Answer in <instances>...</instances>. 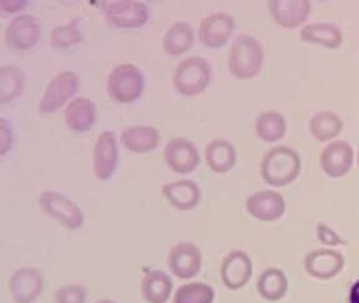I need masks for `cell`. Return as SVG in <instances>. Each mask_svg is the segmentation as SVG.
Instances as JSON below:
<instances>
[{
    "mask_svg": "<svg viewBox=\"0 0 359 303\" xmlns=\"http://www.w3.org/2000/svg\"><path fill=\"white\" fill-rule=\"evenodd\" d=\"M301 168V157L296 150L288 146H275L262 157L261 176L269 186L285 187L297 180Z\"/></svg>",
    "mask_w": 359,
    "mask_h": 303,
    "instance_id": "6da1fadb",
    "label": "cell"
},
{
    "mask_svg": "<svg viewBox=\"0 0 359 303\" xmlns=\"http://www.w3.org/2000/svg\"><path fill=\"white\" fill-rule=\"evenodd\" d=\"M264 62V46L256 38L241 34L233 40L229 54V72L233 78H256L262 70Z\"/></svg>",
    "mask_w": 359,
    "mask_h": 303,
    "instance_id": "7a4b0ae2",
    "label": "cell"
},
{
    "mask_svg": "<svg viewBox=\"0 0 359 303\" xmlns=\"http://www.w3.org/2000/svg\"><path fill=\"white\" fill-rule=\"evenodd\" d=\"M212 79V67L202 56L186 58L175 69L172 84L176 93L185 97L200 95Z\"/></svg>",
    "mask_w": 359,
    "mask_h": 303,
    "instance_id": "3957f363",
    "label": "cell"
},
{
    "mask_svg": "<svg viewBox=\"0 0 359 303\" xmlns=\"http://www.w3.org/2000/svg\"><path fill=\"white\" fill-rule=\"evenodd\" d=\"M145 90V78L139 67L123 62L114 67L107 79V93L118 104H133Z\"/></svg>",
    "mask_w": 359,
    "mask_h": 303,
    "instance_id": "277c9868",
    "label": "cell"
},
{
    "mask_svg": "<svg viewBox=\"0 0 359 303\" xmlns=\"http://www.w3.org/2000/svg\"><path fill=\"white\" fill-rule=\"evenodd\" d=\"M38 205L45 215L57 221L67 230H79L84 226V211L62 192L43 191L38 197Z\"/></svg>",
    "mask_w": 359,
    "mask_h": 303,
    "instance_id": "5b68a950",
    "label": "cell"
},
{
    "mask_svg": "<svg viewBox=\"0 0 359 303\" xmlns=\"http://www.w3.org/2000/svg\"><path fill=\"white\" fill-rule=\"evenodd\" d=\"M99 6L105 20L115 28H142L150 19L147 6L136 0H101Z\"/></svg>",
    "mask_w": 359,
    "mask_h": 303,
    "instance_id": "8992f818",
    "label": "cell"
},
{
    "mask_svg": "<svg viewBox=\"0 0 359 303\" xmlns=\"http://www.w3.org/2000/svg\"><path fill=\"white\" fill-rule=\"evenodd\" d=\"M79 86L80 80L76 73L65 70L56 74L46 86L43 97L40 99L38 112L49 115L60 110L64 105L69 104V101H72L78 93Z\"/></svg>",
    "mask_w": 359,
    "mask_h": 303,
    "instance_id": "52a82bcc",
    "label": "cell"
},
{
    "mask_svg": "<svg viewBox=\"0 0 359 303\" xmlns=\"http://www.w3.org/2000/svg\"><path fill=\"white\" fill-rule=\"evenodd\" d=\"M8 290L14 303H34L44 290V274L36 267H22L11 276Z\"/></svg>",
    "mask_w": 359,
    "mask_h": 303,
    "instance_id": "ba28073f",
    "label": "cell"
},
{
    "mask_svg": "<svg viewBox=\"0 0 359 303\" xmlns=\"http://www.w3.org/2000/svg\"><path fill=\"white\" fill-rule=\"evenodd\" d=\"M41 24L38 18L22 14L14 18L6 29V43L18 51H28L39 43Z\"/></svg>",
    "mask_w": 359,
    "mask_h": 303,
    "instance_id": "9c48e42d",
    "label": "cell"
},
{
    "mask_svg": "<svg viewBox=\"0 0 359 303\" xmlns=\"http://www.w3.org/2000/svg\"><path fill=\"white\" fill-rule=\"evenodd\" d=\"M168 267L177 278H194L202 269L201 250L194 242L182 241L176 243L168 251Z\"/></svg>",
    "mask_w": 359,
    "mask_h": 303,
    "instance_id": "30bf717a",
    "label": "cell"
},
{
    "mask_svg": "<svg viewBox=\"0 0 359 303\" xmlns=\"http://www.w3.org/2000/svg\"><path fill=\"white\" fill-rule=\"evenodd\" d=\"M163 159L168 168L180 175L194 173L201 161L197 146L185 137H175L163 149Z\"/></svg>",
    "mask_w": 359,
    "mask_h": 303,
    "instance_id": "8fae6325",
    "label": "cell"
},
{
    "mask_svg": "<svg viewBox=\"0 0 359 303\" xmlns=\"http://www.w3.org/2000/svg\"><path fill=\"white\" fill-rule=\"evenodd\" d=\"M235 28V19L231 14L213 13L200 22L198 39L208 49H219L229 43Z\"/></svg>",
    "mask_w": 359,
    "mask_h": 303,
    "instance_id": "7c38bea8",
    "label": "cell"
},
{
    "mask_svg": "<svg viewBox=\"0 0 359 303\" xmlns=\"http://www.w3.org/2000/svg\"><path fill=\"white\" fill-rule=\"evenodd\" d=\"M118 163V137L114 131H102L94 146V176L99 181H109L115 175Z\"/></svg>",
    "mask_w": 359,
    "mask_h": 303,
    "instance_id": "4fadbf2b",
    "label": "cell"
},
{
    "mask_svg": "<svg viewBox=\"0 0 359 303\" xmlns=\"http://www.w3.org/2000/svg\"><path fill=\"white\" fill-rule=\"evenodd\" d=\"M353 163V147L347 141H332L320 152V168L331 179L344 177L351 171Z\"/></svg>",
    "mask_w": 359,
    "mask_h": 303,
    "instance_id": "5bb4252c",
    "label": "cell"
},
{
    "mask_svg": "<svg viewBox=\"0 0 359 303\" xmlns=\"http://www.w3.org/2000/svg\"><path fill=\"white\" fill-rule=\"evenodd\" d=\"M253 274L252 261L245 251L233 250L227 253L221 264V280L224 287L237 291L246 286Z\"/></svg>",
    "mask_w": 359,
    "mask_h": 303,
    "instance_id": "9a60e30c",
    "label": "cell"
},
{
    "mask_svg": "<svg viewBox=\"0 0 359 303\" xmlns=\"http://www.w3.org/2000/svg\"><path fill=\"white\" fill-rule=\"evenodd\" d=\"M286 201L280 192L257 191L246 200L247 213L262 222H275L286 213Z\"/></svg>",
    "mask_w": 359,
    "mask_h": 303,
    "instance_id": "2e32d148",
    "label": "cell"
},
{
    "mask_svg": "<svg viewBox=\"0 0 359 303\" xmlns=\"http://www.w3.org/2000/svg\"><path fill=\"white\" fill-rule=\"evenodd\" d=\"M346 260L343 255L331 248H318L307 253L303 266L311 277L317 280H331L344 269Z\"/></svg>",
    "mask_w": 359,
    "mask_h": 303,
    "instance_id": "e0dca14e",
    "label": "cell"
},
{
    "mask_svg": "<svg viewBox=\"0 0 359 303\" xmlns=\"http://www.w3.org/2000/svg\"><path fill=\"white\" fill-rule=\"evenodd\" d=\"M269 15L285 29H296L307 22L311 13L309 0H269Z\"/></svg>",
    "mask_w": 359,
    "mask_h": 303,
    "instance_id": "ac0fdd59",
    "label": "cell"
},
{
    "mask_svg": "<svg viewBox=\"0 0 359 303\" xmlns=\"http://www.w3.org/2000/svg\"><path fill=\"white\" fill-rule=\"evenodd\" d=\"M96 120L97 107L89 97H75L65 107L64 123L67 129L75 134L88 133L95 126Z\"/></svg>",
    "mask_w": 359,
    "mask_h": 303,
    "instance_id": "d6986e66",
    "label": "cell"
},
{
    "mask_svg": "<svg viewBox=\"0 0 359 303\" xmlns=\"http://www.w3.org/2000/svg\"><path fill=\"white\" fill-rule=\"evenodd\" d=\"M166 201L180 211H190L196 208L201 200V190L192 180H176L166 182L161 187Z\"/></svg>",
    "mask_w": 359,
    "mask_h": 303,
    "instance_id": "ffe728a7",
    "label": "cell"
},
{
    "mask_svg": "<svg viewBox=\"0 0 359 303\" xmlns=\"http://www.w3.org/2000/svg\"><path fill=\"white\" fill-rule=\"evenodd\" d=\"M160 133L154 126L135 125L123 130L120 141L123 147L134 154L154 152L160 144Z\"/></svg>",
    "mask_w": 359,
    "mask_h": 303,
    "instance_id": "44dd1931",
    "label": "cell"
},
{
    "mask_svg": "<svg viewBox=\"0 0 359 303\" xmlns=\"http://www.w3.org/2000/svg\"><path fill=\"white\" fill-rule=\"evenodd\" d=\"M299 38L304 43L338 49L343 44V33L333 22H311L301 29Z\"/></svg>",
    "mask_w": 359,
    "mask_h": 303,
    "instance_id": "7402d4cb",
    "label": "cell"
},
{
    "mask_svg": "<svg viewBox=\"0 0 359 303\" xmlns=\"http://www.w3.org/2000/svg\"><path fill=\"white\" fill-rule=\"evenodd\" d=\"M174 282L160 269L147 271L141 280V296L147 303H166L172 293Z\"/></svg>",
    "mask_w": 359,
    "mask_h": 303,
    "instance_id": "603a6c76",
    "label": "cell"
},
{
    "mask_svg": "<svg viewBox=\"0 0 359 303\" xmlns=\"http://www.w3.org/2000/svg\"><path fill=\"white\" fill-rule=\"evenodd\" d=\"M205 159L208 168L216 174H226L235 168L237 152L235 146L226 139H215L205 149Z\"/></svg>",
    "mask_w": 359,
    "mask_h": 303,
    "instance_id": "cb8c5ba5",
    "label": "cell"
},
{
    "mask_svg": "<svg viewBox=\"0 0 359 303\" xmlns=\"http://www.w3.org/2000/svg\"><path fill=\"white\" fill-rule=\"evenodd\" d=\"M195 41V32L190 22H176L165 33L163 50L168 56L182 55L190 50Z\"/></svg>",
    "mask_w": 359,
    "mask_h": 303,
    "instance_id": "d4e9b609",
    "label": "cell"
},
{
    "mask_svg": "<svg viewBox=\"0 0 359 303\" xmlns=\"http://www.w3.org/2000/svg\"><path fill=\"white\" fill-rule=\"evenodd\" d=\"M259 296L269 302H278L285 298L288 291V278L280 269L269 267L264 269L257 280Z\"/></svg>",
    "mask_w": 359,
    "mask_h": 303,
    "instance_id": "484cf974",
    "label": "cell"
},
{
    "mask_svg": "<svg viewBox=\"0 0 359 303\" xmlns=\"http://www.w3.org/2000/svg\"><path fill=\"white\" fill-rule=\"evenodd\" d=\"M255 130L258 139L264 142H278L286 136V118L276 110L261 112L255 121Z\"/></svg>",
    "mask_w": 359,
    "mask_h": 303,
    "instance_id": "4316f807",
    "label": "cell"
},
{
    "mask_svg": "<svg viewBox=\"0 0 359 303\" xmlns=\"http://www.w3.org/2000/svg\"><path fill=\"white\" fill-rule=\"evenodd\" d=\"M344 123L336 112L325 110L314 114L309 120V133L320 142L334 140L342 133Z\"/></svg>",
    "mask_w": 359,
    "mask_h": 303,
    "instance_id": "83f0119b",
    "label": "cell"
},
{
    "mask_svg": "<svg viewBox=\"0 0 359 303\" xmlns=\"http://www.w3.org/2000/svg\"><path fill=\"white\" fill-rule=\"evenodd\" d=\"M25 74L17 67H0V104H8L22 95Z\"/></svg>",
    "mask_w": 359,
    "mask_h": 303,
    "instance_id": "f1b7e54d",
    "label": "cell"
},
{
    "mask_svg": "<svg viewBox=\"0 0 359 303\" xmlns=\"http://www.w3.org/2000/svg\"><path fill=\"white\" fill-rule=\"evenodd\" d=\"M83 32L80 28V20L74 19L51 32L50 44L57 51L72 50L83 43Z\"/></svg>",
    "mask_w": 359,
    "mask_h": 303,
    "instance_id": "f546056e",
    "label": "cell"
},
{
    "mask_svg": "<svg viewBox=\"0 0 359 303\" xmlns=\"http://www.w3.org/2000/svg\"><path fill=\"white\" fill-rule=\"evenodd\" d=\"M215 297L213 287L203 282H190L176 291L174 303H213Z\"/></svg>",
    "mask_w": 359,
    "mask_h": 303,
    "instance_id": "4dcf8cb0",
    "label": "cell"
},
{
    "mask_svg": "<svg viewBox=\"0 0 359 303\" xmlns=\"http://www.w3.org/2000/svg\"><path fill=\"white\" fill-rule=\"evenodd\" d=\"M88 290L80 283H72L57 288L54 295L55 303H86Z\"/></svg>",
    "mask_w": 359,
    "mask_h": 303,
    "instance_id": "1f68e13d",
    "label": "cell"
},
{
    "mask_svg": "<svg viewBox=\"0 0 359 303\" xmlns=\"http://www.w3.org/2000/svg\"><path fill=\"white\" fill-rule=\"evenodd\" d=\"M317 237L322 243H325L327 246H342L347 245V242L343 240L341 236L337 234L336 231L332 230L328 224H317L316 227Z\"/></svg>",
    "mask_w": 359,
    "mask_h": 303,
    "instance_id": "d6a6232c",
    "label": "cell"
},
{
    "mask_svg": "<svg viewBox=\"0 0 359 303\" xmlns=\"http://www.w3.org/2000/svg\"><path fill=\"white\" fill-rule=\"evenodd\" d=\"M0 155L6 156L8 152H11L14 142V131L11 121L6 118H0Z\"/></svg>",
    "mask_w": 359,
    "mask_h": 303,
    "instance_id": "836d02e7",
    "label": "cell"
},
{
    "mask_svg": "<svg viewBox=\"0 0 359 303\" xmlns=\"http://www.w3.org/2000/svg\"><path fill=\"white\" fill-rule=\"evenodd\" d=\"M29 1L27 0H11V1H6V0H1L0 1V11L3 14H14V13H19V11H24Z\"/></svg>",
    "mask_w": 359,
    "mask_h": 303,
    "instance_id": "e575fe53",
    "label": "cell"
},
{
    "mask_svg": "<svg viewBox=\"0 0 359 303\" xmlns=\"http://www.w3.org/2000/svg\"><path fill=\"white\" fill-rule=\"evenodd\" d=\"M349 303H359V280L354 282L349 291Z\"/></svg>",
    "mask_w": 359,
    "mask_h": 303,
    "instance_id": "d590c367",
    "label": "cell"
},
{
    "mask_svg": "<svg viewBox=\"0 0 359 303\" xmlns=\"http://www.w3.org/2000/svg\"><path fill=\"white\" fill-rule=\"evenodd\" d=\"M95 303H118V302H115V301H112V299H107V298H105V299H99V301H96Z\"/></svg>",
    "mask_w": 359,
    "mask_h": 303,
    "instance_id": "8d00e7d4",
    "label": "cell"
},
{
    "mask_svg": "<svg viewBox=\"0 0 359 303\" xmlns=\"http://www.w3.org/2000/svg\"><path fill=\"white\" fill-rule=\"evenodd\" d=\"M358 166H359V152H358Z\"/></svg>",
    "mask_w": 359,
    "mask_h": 303,
    "instance_id": "74e56055",
    "label": "cell"
}]
</instances>
